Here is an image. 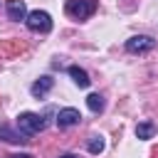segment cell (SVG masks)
<instances>
[{
    "mask_svg": "<svg viewBox=\"0 0 158 158\" xmlns=\"http://www.w3.org/2000/svg\"><path fill=\"white\" fill-rule=\"evenodd\" d=\"M79 121H81V114H79L77 109H72V106H67V109H59V114H57V126H59V128L77 126Z\"/></svg>",
    "mask_w": 158,
    "mask_h": 158,
    "instance_id": "cell-6",
    "label": "cell"
},
{
    "mask_svg": "<svg viewBox=\"0 0 158 158\" xmlns=\"http://www.w3.org/2000/svg\"><path fill=\"white\" fill-rule=\"evenodd\" d=\"M153 133H156V126H153L151 121H143V123L136 126V136L143 138V141H146V138H153Z\"/></svg>",
    "mask_w": 158,
    "mask_h": 158,
    "instance_id": "cell-11",
    "label": "cell"
},
{
    "mask_svg": "<svg viewBox=\"0 0 158 158\" xmlns=\"http://www.w3.org/2000/svg\"><path fill=\"white\" fill-rule=\"evenodd\" d=\"M0 138L7 141V143H25V141H30L22 131H15L10 123H0Z\"/></svg>",
    "mask_w": 158,
    "mask_h": 158,
    "instance_id": "cell-7",
    "label": "cell"
},
{
    "mask_svg": "<svg viewBox=\"0 0 158 158\" xmlns=\"http://www.w3.org/2000/svg\"><path fill=\"white\" fill-rule=\"evenodd\" d=\"M96 10V0H67L64 12L74 20H86L89 15H94Z\"/></svg>",
    "mask_w": 158,
    "mask_h": 158,
    "instance_id": "cell-2",
    "label": "cell"
},
{
    "mask_svg": "<svg viewBox=\"0 0 158 158\" xmlns=\"http://www.w3.org/2000/svg\"><path fill=\"white\" fill-rule=\"evenodd\" d=\"M5 12H7V20L12 22H20V20H27V7H25V0H5Z\"/></svg>",
    "mask_w": 158,
    "mask_h": 158,
    "instance_id": "cell-5",
    "label": "cell"
},
{
    "mask_svg": "<svg viewBox=\"0 0 158 158\" xmlns=\"http://www.w3.org/2000/svg\"><path fill=\"white\" fill-rule=\"evenodd\" d=\"M104 146H106V143H104V138H101V136H91V138H89V143H86L89 153H94V156H99V153L104 151Z\"/></svg>",
    "mask_w": 158,
    "mask_h": 158,
    "instance_id": "cell-12",
    "label": "cell"
},
{
    "mask_svg": "<svg viewBox=\"0 0 158 158\" xmlns=\"http://www.w3.org/2000/svg\"><path fill=\"white\" fill-rule=\"evenodd\" d=\"M156 47V40L153 37H148V35H136V37H131V40H126V49L128 52H148V49H153Z\"/></svg>",
    "mask_w": 158,
    "mask_h": 158,
    "instance_id": "cell-4",
    "label": "cell"
},
{
    "mask_svg": "<svg viewBox=\"0 0 158 158\" xmlns=\"http://www.w3.org/2000/svg\"><path fill=\"white\" fill-rule=\"evenodd\" d=\"M86 106H89L94 114H101V111H104V96H101V94H89V96H86Z\"/></svg>",
    "mask_w": 158,
    "mask_h": 158,
    "instance_id": "cell-10",
    "label": "cell"
},
{
    "mask_svg": "<svg viewBox=\"0 0 158 158\" xmlns=\"http://www.w3.org/2000/svg\"><path fill=\"white\" fill-rule=\"evenodd\" d=\"M67 72H69V77L74 79V84H77V86H81V89H86V86L91 84V79H89V74H86V72H84L81 67H77V64H72V67H69Z\"/></svg>",
    "mask_w": 158,
    "mask_h": 158,
    "instance_id": "cell-9",
    "label": "cell"
},
{
    "mask_svg": "<svg viewBox=\"0 0 158 158\" xmlns=\"http://www.w3.org/2000/svg\"><path fill=\"white\" fill-rule=\"evenodd\" d=\"M25 25H27V30L42 32V35H44V32L52 30V17H49V12H44V10H32V12L27 15Z\"/></svg>",
    "mask_w": 158,
    "mask_h": 158,
    "instance_id": "cell-3",
    "label": "cell"
},
{
    "mask_svg": "<svg viewBox=\"0 0 158 158\" xmlns=\"http://www.w3.org/2000/svg\"><path fill=\"white\" fill-rule=\"evenodd\" d=\"M52 86H54V79H52V77H40V79L30 86V91H32V96H37V99H40V96H44Z\"/></svg>",
    "mask_w": 158,
    "mask_h": 158,
    "instance_id": "cell-8",
    "label": "cell"
},
{
    "mask_svg": "<svg viewBox=\"0 0 158 158\" xmlns=\"http://www.w3.org/2000/svg\"><path fill=\"white\" fill-rule=\"evenodd\" d=\"M59 158H79V156H74V153H64V156H59Z\"/></svg>",
    "mask_w": 158,
    "mask_h": 158,
    "instance_id": "cell-14",
    "label": "cell"
},
{
    "mask_svg": "<svg viewBox=\"0 0 158 158\" xmlns=\"http://www.w3.org/2000/svg\"><path fill=\"white\" fill-rule=\"evenodd\" d=\"M7 158H32V156H30V153H10Z\"/></svg>",
    "mask_w": 158,
    "mask_h": 158,
    "instance_id": "cell-13",
    "label": "cell"
},
{
    "mask_svg": "<svg viewBox=\"0 0 158 158\" xmlns=\"http://www.w3.org/2000/svg\"><path fill=\"white\" fill-rule=\"evenodd\" d=\"M17 128L25 133V136H35L40 131H44V118L40 114H32V111H22L17 116Z\"/></svg>",
    "mask_w": 158,
    "mask_h": 158,
    "instance_id": "cell-1",
    "label": "cell"
}]
</instances>
